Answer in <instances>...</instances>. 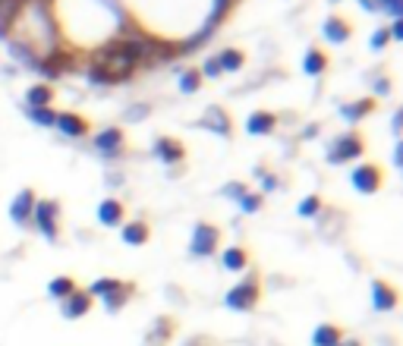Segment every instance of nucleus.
Listing matches in <instances>:
<instances>
[{
	"label": "nucleus",
	"instance_id": "ea45409f",
	"mask_svg": "<svg viewBox=\"0 0 403 346\" xmlns=\"http://www.w3.org/2000/svg\"><path fill=\"white\" fill-rule=\"evenodd\" d=\"M359 3H362V7H366V13H378V10H375V3H372V0H359Z\"/></svg>",
	"mask_w": 403,
	"mask_h": 346
},
{
	"label": "nucleus",
	"instance_id": "393cba45",
	"mask_svg": "<svg viewBox=\"0 0 403 346\" xmlns=\"http://www.w3.org/2000/svg\"><path fill=\"white\" fill-rule=\"evenodd\" d=\"M198 85H202V73H198L196 67L183 69V76H180V92H183V95H192V92H198Z\"/></svg>",
	"mask_w": 403,
	"mask_h": 346
},
{
	"label": "nucleus",
	"instance_id": "72a5a7b5",
	"mask_svg": "<svg viewBox=\"0 0 403 346\" xmlns=\"http://www.w3.org/2000/svg\"><path fill=\"white\" fill-rule=\"evenodd\" d=\"M145 114H148V107H145V104H136L132 110H126V120H142Z\"/></svg>",
	"mask_w": 403,
	"mask_h": 346
},
{
	"label": "nucleus",
	"instance_id": "f704fd0d",
	"mask_svg": "<svg viewBox=\"0 0 403 346\" xmlns=\"http://www.w3.org/2000/svg\"><path fill=\"white\" fill-rule=\"evenodd\" d=\"M388 35H391L394 41H400V38H403V26H400V19H394V26L388 28Z\"/></svg>",
	"mask_w": 403,
	"mask_h": 346
},
{
	"label": "nucleus",
	"instance_id": "6e6552de",
	"mask_svg": "<svg viewBox=\"0 0 403 346\" xmlns=\"http://www.w3.org/2000/svg\"><path fill=\"white\" fill-rule=\"evenodd\" d=\"M151 151L157 155V161H164V164H177V161H183V157H186L183 142H177V139H167V136L155 139Z\"/></svg>",
	"mask_w": 403,
	"mask_h": 346
},
{
	"label": "nucleus",
	"instance_id": "7c9ffc66",
	"mask_svg": "<svg viewBox=\"0 0 403 346\" xmlns=\"http://www.w3.org/2000/svg\"><path fill=\"white\" fill-rule=\"evenodd\" d=\"M391 41V35H388V28H378L375 35H372V51H381L384 44Z\"/></svg>",
	"mask_w": 403,
	"mask_h": 346
},
{
	"label": "nucleus",
	"instance_id": "c85d7f7f",
	"mask_svg": "<svg viewBox=\"0 0 403 346\" xmlns=\"http://www.w3.org/2000/svg\"><path fill=\"white\" fill-rule=\"evenodd\" d=\"M372 3H375V10H381V13H391L394 19H400L403 0H372Z\"/></svg>",
	"mask_w": 403,
	"mask_h": 346
},
{
	"label": "nucleus",
	"instance_id": "2eb2a0df",
	"mask_svg": "<svg viewBox=\"0 0 403 346\" xmlns=\"http://www.w3.org/2000/svg\"><path fill=\"white\" fill-rule=\"evenodd\" d=\"M120 145H123V129H104L101 136H95V148L104 151V155H114V151H120Z\"/></svg>",
	"mask_w": 403,
	"mask_h": 346
},
{
	"label": "nucleus",
	"instance_id": "f257e3e1",
	"mask_svg": "<svg viewBox=\"0 0 403 346\" xmlns=\"http://www.w3.org/2000/svg\"><path fill=\"white\" fill-rule=\"evenodd\" d=\"M259 296H261L259 280H255V277H246L243 284H237V286H233V290L224 296V306L233 309V312H249V309H255Z\"/></svg>",
	"mask_w": 403,
	"mask_h": 346
},
{
	"label": "nucleus",
	"instance_id": "4be33fe9",
	"mask_svg": "<svg viewBox=\"0 0 403 346\" xmlns=\"http://www.w3.org/2000/svg\"><path fill=\"white\" fill-rule=\"evenodd\" d=\"M302 69H306V76H321V73H325V69H328V57H325V51L309 48L306 60H302Z\"/></svg>",
	"mask_w": 403,
	"mask_h": 346
},
{
	"label": "nucleus",
	"instance_id": "f8f14e48",
	"mask_svg": "<svg viewBox=\"0 0 403 346\" xmlns=\"http://www.w3.org/2000/svg\"><path fill=\"white\" fill-rule=\"evenodd\" d=\"M196 126L212 129V132H218V136H230V120H227V114L221 107H208L205 116H202Z\"/></svg>",
	"mask_w": 403,
	"mask_h": 346
},
{
	"label": "nucleus",
	"instance_id": "4468645a",
	"mask_svg": "<svg viewBox=\"0 0 403 346\" xmlns=\"http://www.w3.org/2000/svg\"><path fill=\"white\" fill-rule=\"evenodd\" d=\"M372 306H375L378 312H391V309L397 306V293L391 290L388 284L375 280V284H372Z\"/></svg>",
	"mask_w": 403,
	"mask_h": 346
},
{
	"label": "nucleus",
	"instance_id": "ddd939ff",
	"mask_svg": "<svg viewBox=\"0 0 403 346\" xmlns=\"http://www.w3.org/2000/svg\"><path fill=\"white\" fill-rule=\"evenodd\" d=\"M350 35H353V28H350V22L343 19V16H328V19H325V38H328L331 44H343Z\"/></svg>",
	"mask_w": 403,
	"mask_h": 346
},
{
	"label": "nucleus",
	"instance_id": "c9c22d12",
	"mask_svg": "<svg viewBox=\"0 0 403 346\" xmlns=\"http://www.w3.org/2000/svg\"><path fill=\"white\" fill-rule=\"evenodd\" d=\"M375 95H388V79H378L375 82Z\"/></svg>",
	"mask_w": 403,
	"mask_h": 346
},
{
	"label": "nucleus",
	"instance_id": "a211bd4d",
	"mask_svg": "<svg viewBox=\"0 0 403 346\" xmlns=\"http://www.w3.org/2000/svg\"><path fill=\"white\" fill-rule=\"evenodd\" d=\"M26 104L28 107H51L54 104V85H32L26 92Z\"/></svg>",
	"mask_w": 403,
	"mask_h": 346
},
{
	"label": "nucleus",
	"instance_id": "f03ea898",
	"mask_svg": "<svg viewBox=\"0 0 403 346\" xmlns=\"http://www.w3.org/2000/svg\"><path fill=\"white\" fill-rule=\"evenodd\" d=\"M362 151H366V142H362L359 132H343V136L334 139L328 157H331V164H347V161L362 157Z\"/></svg>",
	"mask_w": 403,
	"mask_h": 346
},
{
	"label": "nucleus",
	"instance_id": "37998d69",
	"mask_svg": "<svg viewBox=\"0 0 403 346\" xmlns=\"http://www.w3.org/2000/svg\"><path fill=\"white\" fill-rule=\"evenodd\" d=\"M334 3H337V0H334Z\"/></svg>",
	"mask_w": 403,
	"mask_h": 346
},
{
	"label": "nucleus",
	"instance_id": "5701e85b",
	"mask_svg": "<svg viewBox=\"0 0 403 346\" xmlns=\"http://www.w3.org/2000/svg\"><path fill=\"white\" fill-rule=\"evenodd\" d=\"M372 107H375V98H362V101H356V104H343L341 116H343V120H350V123H356V120H362L366 114H372Z\"/></svg>",
	"mask_w": 403,
	"mask_h": 346
},
{
	"label": "nucleus",
	"instance_id": "dca6fc26",
	"mask_svg": "<svg viewBox=\"0 0 403 346\" xmlns=\"http://www.w3.org/2000/svg\"><path fill=\"white\" fill-rule=\"evenodd\" d=\"M130 296H132V286L120 280V286H114L110 293H104L101 302H104V309H108V312H120V309H123V302H126Z\"/></svg>",
	"mask_w": 403,
	"mask_h": 346
},
{
	"label": "nucleus",
	"instance_id": "4c0bfd02",
	"mask_svg": "<svg viewBox=\"0 0 403 346\" xmlns=\"http://www.w3.org/2000/svg\"><path fill=\"white\" fill-rule=\"evenodd\" d=\"M391 129H394V136H400V110H397L394 120H391Z\"/></svg>",
	"mask_w": 403,
	"mask_h": 346
},
{
	"label": "nucleus",
	"instance_id": "6ab92c4d",
	"mask_svg": "<svg viewBox=\"0 0 403 346\" xmlns=\"http://www.w3.org/2000/svg\"><path fill=\"white\" fill-rule=\"evenodd\" d=\"M221 265H224L227 271H243V268L249 265V252L243 249V245H230V249L221 255Z\"/></svg>",
	"mask_w": 403,
	"mask_h": 346
},
{
	"label": "nucleus",
	"instance_id": "7ed1b4c3",
	"mask_svg": "<svg viewBox=\"0 0 403 346\" xmlns=\"http://www.w3.org/2000/svg\"><path fill=\"white\" fill-rule=\"evenodd\" d=\"M350 183H353V189L362 192V196H375V192L381 189L384 177L375 164H356V170L350 173Z\"/></svg>",
	"mask_w": 403,
	"mask_h": 346
},
{
	"label": "nucleus",
	"instance_id": "1a4fd4ad",
	"mask_svg": "<svg viewBox=\"0 0 403 346\" xmlns=\"http://www.w3.org/2000/svg\"><path fill=\"white\" fill-rule=\"evenodd\" d=\"M57 129H60L63 136H69V139H79V136H85L92 129V123L85 120V116H79V114H57V123H54Z\"/></svg>",
	"mask_w": 403,
	"mask_h": 346
},
{
	"label": "nucleus",
	"instance_id": "2f4dec72",
	"mask_svg": "<svg viewBox=\"0 0 403 346\" xmlns=\"http://www.w3.org/2000/svg\"><path fill=\"white\" fill-rule=\"evenodd\" d=\"M198 73H202V76H208V79H214V76H221V67H218V60H214V57H212V60H205V67L198 69Z\"/></svg>",
	"mask_w": 403,
	"mask_h": 346
},
{
	"label": "nucleus",
	"instance_id": "473e14b6",
	"mask_svg": "<svg viewBox=\"0 0 403 346\" xmlns=\"http://www.w3.org/2000/svg\"><path fill=\"white\" fill-rule=\"evenodd\" d=\"M224 196H230V198H243V196H246V189H243V183H230V186L224 189Z\"/></svg>",
	"mask_w": 403,
	"mask_h": 346
},
{
	"label": "nucleus",
	"instance_id": "0eeeda50",
	"mask_svg": "<svg viewBox=\"0 0 403 346\" xmlns=\"http://www.w3.org/2000/svg\"><path fill=\"white\" fill-rule=\"evenodd\" d=\"M89 309H92V296H89V293H83V290H76V293H69V296L63 299L60 312H63V318L76 321V318H83V315H89Z\"/></svg>",
	"mask_w": 403,
	"mask_h": 346
},
{
	"label": "nucleus",
	"instance_id": "c756f323",
	"mask_svg": "<svg viewBox=\"0 0 403 346\" xmlns=\"http://www.w3.org/2000/svg\"><path fill=\"white\" fill-rule=\"evenodd\" d=\"M239 205H243L246 214H255V211L261 208V196H243V198H239Z\"/></svg>",
	"mask_w": 403,
	"mask_h": 346
},
{
	"label": "nucleus",
	"instance_id": "79ce46f5",
	"mask_svg": "<svg viewBox=\"0 0 403 346\" xmlns=\"http://www.w3.org/2000/svg\"><path fill=\"white\" fill-rule=\"evenodd\" d=\"M337 346H362V343H359V340H341Z\"/></svg>",
	"mask_w": 403,
	"mask_h": 346
},
{
	"label": "nucleus",
	"instance_id": "b1692460",
	"mask_svg": "<svg viewBox=\"0 0 403 346\" xmlns=\"http://www.w3.org/2000/svg\"><path fill=\"white\" fill-rule=\"evenodd\" d=\"M48 293H51L54 299H60V302H63V299H67L69 293H76V280H73V277H54V280L48 284Z\"/></svg>",
	"mask_w": 403,
	"mask_h": 346
},
{
	"label": "nucleus",
	"instance_id": "9b49d317",
	"mask_svg": "<svg viewBox=\"0 0 403 346\" xmlns=\"http://www.w3.org/2000/svg\"><path fill=\"white\" fill-rule=\"evenodd\" d=\"M274 126H277V116L268 114V110H255V114H249V120H246L249 136H268V132H274Z\"/></svg>",
	"mask_w": 403,
	"mask_h": 346
},
{
	"label": "nucleus",
	"instance_id": "f3484780",
	"mask_svg": "<svg viewBox=\"0 0 403 346\" xmlns=\"http://www.w3.org/2000/svg\"><path fill=\"white\" fill-rule=\"evenodd\" d=\"M214 60H218L221 73H237V69H243V63H246V54L239 48H227V51H221Z\"/></svg>",
	"mask_w": 403,
	"mask_h": 346
},
{
	"label": "nucleus",
	"instance_id": "412c9836",
	"mask_svg": "<svg viewBox=\"0 0 403 346\" xmlns=\"http://www.w3.org/2000/svg\"><path fill=\"white\" fill-rule=\"evenodd\" d=\"M148 224L145 220H132V224H126L123 227V243L126 245H145L148 243Z\"/></svg>",
	"mask_w": 403,
	"mask_h": 346
},
{
	"label": "nucleus",
	"instance_id": "58836bf2",
	"mask_svg": "<svg viewBox=\"0 0 403 346\" xmlns=\"http://www.w3.org/2000/svg\"><path fill=\"white\" fill-rule=\"evenodd\" d=\"M261 189H265V192L277 189V180H274V177H265V186H261Z\"/></svg>",
	"mask_w": 403,
	"mask_h": 346
},
{
	"label": "nucleus",
	"instance_id": "a19ab883",
	"mask_svg": "<svg viewBox=\"0 0 403 346\" xmlns=\"http://www.w3.org/2000/svg\"><path fill=\"white\" fill-rule=\"evenodd\" d=\"M224 7H227V0H218V10H214V19H218V16L224 13Z\"/></svg>",
	"mask_w": 403,
	"mask_h": 346
},
{
	"label": "nucleus",
	"instance_id": "cd10ccee",
	"mask_svg": "<svg viewBox=\"0 0 403 346\" xmlns=\"http://www.w3.org/2000/svg\"><path fill=\"white\" fill-rule=\"evenodd\" d=\"M318 211H321V198L318 196H306L300 202V214H302V218H315Z\"/></svg>",
	"mask_w": 403,
	"mask_h": 346
},
{
	"label": "nucleus",
	"instance_id": "e433bc0d",
	"mask_svg": "<svg viewBox=\"0 0 403 346\" xmlns=\"http://www.w3.org/2000/svg\"><path fill=\"white\" fill-rule=\"evenodd\" d=\"M403 164V148H400V142L394 145V167H400Z\"/></svg>",
	"mask_w": 403,
	"mask_h": 346
},
{
	"label": "nucleus",
	"instance_id": "423d86ee",
	"mask_svg": "<svg viewBox=\"0 0 403 346\" xmlns=\"http://www.w3.org/2000/svg\"><path fill=\"white\" fill-rule=\"evenodd\" d=\"M35 202H38L35 189H22L19 196L13 198V205H10V218H13V224H19V227L28 224V218H32V211H35Z\"/></svg>",
	"mask_w": 403,
	"mask_h": 346
},
{
	"label": "nucleus",
	"instance_id": "9d476101",
	"mask_svg": "<svg viewBox=\"0 0 403 346\" xmlns=\"http://www.w3.org/2000/svg\"><path fill=\"white\" fill-rule=\"evenodd\" d=\"M98 220H101L104 227H120L123 224V202H120V198H104V202L98 205Z\"/></svg>",
	"mask_w": 403,
	"mask_h": 346
},
{
	"label": "nucleus",
	"instance_id": "aec40b11",
	"mask_svg": "<svg viewBox=\"0 0 403 346\" xmlns=\"http://www.w3.org/2000/svg\"><path fill=\"white\" fill-rule=\"evenodd\" d=\"M341 327L337 325H318L312 334V346H337L341 343Z\"/></svg>",
	"mask_w": 403,
	"mask_h": 346
},
{
	"label": "nucleus",
	"instance_id": "39448f33",
	"mask_svg": "<svg viewBox=\"0 0 403 346\" xmlns=\"http://www.w3.org/2000/svg\"><path fill=\"white\" fill-rule=\"evenodd\" d=\"M32 218H35V224H38V230H42L44 236L57 239V202H51V198H38Z\"/></svg>",
	"mask_w": 403,
	"mask_h": 346
},
{
	"label": "nucleus",
	"instance_id": "bb28decb",
	"mask_svg": "<svg viewBox=\"0 0 403 346\" xmlns=\"http://www.w3.org/2000/svg\"><path fill=\"white\" fill-rule=\"evenodd\" d=\"M114 286H120V280H114V277H101V280H95V284L89 286V296H104V293H110Z\"/></svg>",
	"mask_w": 403,
	"mask_h": 346
},
{
	"label": "nucleus",
	"instance_id": "20e7f679",
	"mask_svg": "<svg viewBox=\"0 0 403 346\" xmlns=\"http://www.w3.org/2000/svg\"><path fill=\"white\" fill-rule=\"evenodd\" d=\"M218 239H221V230L214 224H196L189 252L196 258H208V255H214V249H218Z\"/></svg>",
	"mask_w": 403,
	"mask_h": 346
},
{
	"label": "nucleus",
	"instance_id": "a878e982",
	"mask_svg": "<svg viewBox=\"0 0 403 346\" xmlns=\"http://www.w3.org/2000/svg\"><path fill=\"white\" fill-rule=\"evenodd\" d=\"M26 116H28V120H35L38 126H54V123H57V114L51 107H28Z\"/></svg>",
	"mask_w": 403,
	"mask_h": 346
}]
</instances>
